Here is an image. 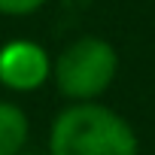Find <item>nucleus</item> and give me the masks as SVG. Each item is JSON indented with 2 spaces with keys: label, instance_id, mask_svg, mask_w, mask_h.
I'll list each match as a JSON object with an SVG mask.
<instances>
[{
  "label": "nucleus",
  "instance_id": "nucleus-2",
  "mask_svg": "<svg viewBox=\"0 0 155 155\" xmlns=\"http://www.w3.org/2000/svg\"><path fill=\"white\" fill-rule=\"evenodd\" d=\"M119 76V52L97 34L76 37L52 61V79L70 104L97 101Z\"/></svg>",
  "mask_w": 155,
  "mask_h": 155
},
{
  "label": "nucleus",
  "instance_id": "nucleus-4",
  "mask_svg": "<svg viewBox=\"0 0 155 155\" xmlns=\"http://www.w3.org/2000/svg\"><path fill=\"white\" fill-rule=\"evenodd\" d=\"M28 137H31L28 113L12 101H0V155H18Z\"/></svg>",
  "mask_w": 155,
  "mask_h": 155
},
{
  "label": "nucleus",
  "instance_id": "nucleus-3",
  "mask_svg": "<svg viewBox=\"0 0 155 155\" xmlns=\"http://www.w3.org/2000/svg\"><path fill=\"white\" fill-rule=\"evenodd\" d=\"M52 61L49 52L40 43L31 40H12L0 49V82L9 91H37L49 82Z\"/></svg>",
  "mask_w": 155,
  "mask_h": 155
},
{
  "label": "nucleus",
  "instance_id": "nucleus-5",
  "mask_svg": "<svg viewBox=\"0 0 155 155\" xmlns=\"http://www.w3.org/2000/svg\"><path fill=\"white\" fill-rule=\"evenodd\" d=\"M49 0H0V15H9V18H25L40 12Z\"/></svg>",
  "mask_w": 155,
  "mask_h": 155
},
{
  "label": "nucleus",
  "instance_id": "nucleus-1",
  "mask_svg": "<svg viewBox=\"0 0 155 155\" xmlns=\"http://www.w3.org/2000/svg\"><path fill=\"white\" fill-rule=\"evenodd\" d=\"M49 155H140V140L113 107L70 104L49 128Z\"/></svg>",
  "mask_w": 155,
  "mask_h": 155
}]
</instances>
